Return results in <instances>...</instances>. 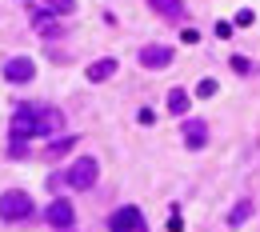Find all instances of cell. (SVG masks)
I'll return each mask as SVG.
<instances>
[{
	"instance_id": "5bb4252c",
	"label": "cell",
	"mask_w": 260,
	"mask_h": 232,
	"mask_svg": "<svg viewBox=\"0 0 260 232\" xmlns=\"http://www.w3.org/2000/svg\"><path fill=\"white\" fill-rule=\"evenodd\" d=\"M196 92H200V96H216V80H200Z\"/></svg>"
},
{
	"instance_id": "4fadbf2b",
	"label": "cell",
	"mask_w": 260,
	"mask_h": 232,
	"mask_svg": "<svg viewBox=\"0 0 260 232\" xmlns=\"http://www.w3.org/2000/svg\"><path fill=\"white\" fill-rule=\"evenodd\" d=\"M248 216H252V204H248V200H240V204L228 212V224H244Z\"/></svg>"
},
{
	"instance_id": "8fae6325",
	"label": "cell",
	"mask_w": 260,
	"mask_h": 232,
	"mask_svg": "<svg viewBox=\"0 0 260 232\" xmlns=\"http://www.w3.org/2000/svg\"><path fill=\"white\" fill-rule=\"evenodd\" d=\"M112 72H116V60H112V56H100V60H92V64H88V80H108V76H112Z\"/></svg>"
},
{
	"instance_id": "5b68a950",
	"label": "cell",
	"mask_w": 260,
	"mask_h": 232,
	"mask_svg": "<svg viewBox=\"0 0 260 232\" xmlns=\"http://www.w3.org/2000/svg\"><path fill=\"white\" fill-rule=\"evenodd\" d=\"M44 220H48L52 228H72V224H76V212H72L68 200H52L48 212H44Z\"/></svg>"
},
{
	"instance_id": "52a82bcc",
	"label": "cell",
	"mask_w": 260,
	"mask_h": 232,
	"mask_svg": "<svg viewBox=\"0 0 260 232\" xmlns=\"http://www.w3.org/2000/svg\"><path fill=\"white\" fill-rule=\"evenodd\" d=\"M140 64H144V68H168V64H172V48H164V44L140 48Z\"/></svg>"
},
{
	"instance_id": "7c38bea8",
	"label": "cell",
	"mask_w": 260,
	"mask_h": 232,
	"mask_svg": "<svg viewBox=\"0 0 260 232\" xmlns=\"http://www.w3.org/2000/svg\"><path fill=\"white\" fill-rule=\"evenodd\" d=\"M168 112H176V116L188 112V92H184V88H172V92H168Z\"/></svg>"
},
{
	"instance_id": "277c9868",
	"label": "cell",
	"mask_w": 260,
	"mask_h": 232,
	"mask_svg": "<svg viewBox=\"0 0 260 232\" xmlns=\"http://www.w3.org/2000/svg\"><path fill=\"white\" fill-rule=\"evenodd\" d=\"M32 76H36V60H28V56H12L4 64V80L8 84H28Z\"/></svg>"
},
{
	"instance_id": "9a60e30c",
	"label": "cell",
	"mask_w": 260,
	"mask_h": 232,
	"mask_svg": "<svg viewBox=\"0 0 260 232\" xmlns=\"http://www.w3.org/2000/svg\"><path fill=\"white\" fill-rule=\"evenodd\" d=\"M52 4V12H72L76 8V0H48Z\"/></svg>"
},
{
	"instance_id": "e0dca14e",
	"label": "cell",
	"mask_w": 260,
	"mask_h": 232,
	"mask_svg": "<svg viewBox=\"0 0 260 232\" xmlns=\"http://www.w3.org/2000/svg\"><path fill=\"white\" fill-rule=\"evenodd\" d=\"M216 36H224V40H228V36H232V24H228V20H220V24H216Z\"/></svg>"
},
{
	"instance_id": "7a4b0ae2",
	"label": "cell",
	"mask_w": 260,
	"mask_h": 232,
	"mask_svg": "<svg viewBox=\"0 0 260 232\" xmlns=\"http://www.w3.org/2000/svg\"><path fill=\"white\" fill-rule=\"evenodd\" d=\"M96 160L92 156H80V160H72L68 164L64 176H52V188H60V184H68V188H76V192H84V188H92L96 184Z\"/></svg>"
},
{
	"instance_id": "ba28073f",
	"label": "cell",
	"mask_w": 260,
	"mask_h": 232,
	"mask_svg": "<svg viewBox=\"0 0 260 232\" xmlns=\"http://www.w3.org/2000/svg\"><path fill=\"white\" fill-rule=\"evenodd\" d=\"M184 144L188 148H204L208 144V124L204 120H184Z\"/></svg>"
},
{
	"instance_id": "2e32d148",
	"label": "cell",
	"mask_w": 260,
	"mask_h": 232,
	"mask_svg": "<svg viewBox=\"0 0 260 232\" xmlns=\"http://www.w3.org/2000/svg\"><path fill=\"white\" fill-rule=\"evenodd\" d=\"M232 68H236V72H252V60H244V56H232Z\"/></svg>"
},
{
	"instance_id": "6da1fadb",
	"label": "cell",
	"mask_w": 260,
	"mask_h": 232,
	"mask_svg": "<svg viewBox=\"0 0 260 232\" xmlns=\"http://www.w3.org/2000/svg\"><path fill=\"white\" fill-rule=\"evenodd\" d=\"M64 128V116L56 108H44V104H20L12 112V124L8 136L12 140H32V136H56Z\"/></svg>"
},
{
	"instance_id": "3957f363",
	"label": "cell",
	"mask_w": 260,
	"mask_h": 232,
	"mask_svg": "<svg viewBox=\"0 0 260 232\" xmlns=\"http://www.w3.org/2000/svg\"><path fill=\"white\" fill-rule=\"evenodd\" d=\"M32 196L28 192H20V188H8V192H0V220L4 224H16V220H28L32 216Z\"/></svg>"
},
{
	"instance_id": "30bf717a",
	"label": "cell",
	"mask_w": 260,
	"mask_h": 232,
	"mask_svg": "<svg viewBox=\"0 0 260 232\" xmlns=\"http://www.w3.org/2000/svg\"><path fill=\"white\" fill-rule=\"evenodd\" d=\"M72 148H76V136H60V140H52L40 156H44V160H60V156H64V152H72Z\"/></svg>"
},
{
	"instance_id": "9c48e42d",
	"label": "cell",
	"mask_w": 260,
	"mask_h": 232,
	"mask_svg": "<svg viewBox=\"0 0 260 232\" xmlns=\"http://www.w3.org/2000/svg\"><path fill=\"white\" fill-rule=\"evenodd\" d=\"M148 8L168 20H184V0H148Z\"/></svg>"
},
{
	"instance_id": "8992f818",
	"label": "cell",
	"mask_w": 260,
	"mask_h": 232,
	"mask_svg": "<svg viewBox=\"0 0 260 232\" xmlns=\"http://www.w3.org/2000/svg\"><path fill=\"white\" fill-rule=\"evenodd\" d=\"M108 228H116V232H124V228H144V212H140V208H116V212H112V220H108Z\"/></svg>"
}]
</instances>
